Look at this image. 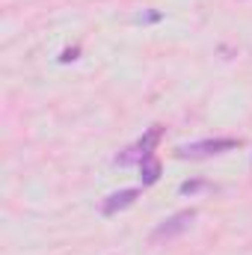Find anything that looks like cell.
Masks as SVG:
<instances>
[{
	"mask_svg": "<svg viewBox=\"0 0 252 255\" xmlns=\"http://www.w3.org/2000/svg\"><path fill=\"white\" fill-rule=\"evenodd\" d=\"M136 199H139V187H125V190H119V193H110V196L101 202V214H104V217H116L119 211L130 208Z\"/></svg>",
	"mask_w": 252,
	"mask_h": 255,
	"instance_id": "obj_4",
	"label": "cell"
},
{
	"mask_svg": "<svg viewBox=\"0 0 252 255\" xmlns=\"http://www.w3.org/2000/svg\"><path fill=\"white\" fill-rule=\"evenodd\" d=\"M193 220H196V208H187V211L172 214L169 220H163V223L151 232V241H154V244H160V241H172V238L184 235L190 226H193Z\"/></svg>",
	"mask_w": 252,
	"mask_h": 255,
	"instance_id": "obj_3",
	"label": "cell"
},
{
	"mask_svg": "<svg viewBox=\"0 0 252 255\" xmlns=\"http://www.w3.org/2000/svg\"><path fill=\"white\" fill-rule=\"evenodd\" d=\"M163 15L160 12H142V15H136V24H151V21H160Z\"/></svg>",
	"mask_w": 252,
	"mask_h": 255,
	"instance_id": "obj_8",
	"label": "cell"
},
{
	"mask_svg": "<svg viewBox=\"0 0 252 255\" xmlns=\"http://www.w3.org/2000/svg\"><path fill=\"white\" fill-rule=\"evenodd\" d=\"M80 57V48H65L63 54H60V63H74Z\"/></svg>",
	"mask_w": 252,
	"mask_h": 255,
	"instance_id": "obj_7",
	"label": "cell"
},
{
	"mask_svg": "<svg viewBox=\"0 0 252 255\" xmlns=\"http://www.w3.org/2000/svg\"><path fill=\"white\" fill-rule=\"evenodd\" d=\"M199 190H211V184H208V181H202V178H193V181H184V184L178 187L181 196H193V193H199Z\"/></svg>",
	"mask_w": 252,
	"mask_h": 255,
	"instance_id": "obj_6",
	"label": "cell"
},
{
	"mask_svg": "<svg viewBox=\"0 0 252 255\" xmlns=\"http://www.w3.org/2000/svg\"><path fill=\"white\" fill-rule=\"evenodd\" d=\"M163 139V128L160 125H151L130 148H125L119 157H116V163L119 166H130V163H142L148 154H154V148H157V142Z\"/></svg>",
	"mask_w": 252,
	"mask_h": 255,
	"instance_id": "obj_2",
	"label": "cell"
},
{
	"mask_svg": "<svg viewBox=\"0 0 252 255\" xmlns=\"http://www.w3.org/2000/svg\"><path fill=\"white\" fill-rule=\"evenodd\" d=\"M160 172H163V163H160L154 154H148V157L139 163V181H142V187L157 184V181H160Z\"/></svg>",
	"mask_w": 252,
	"mask_h": 255,
	"instance_id": "obj_5",
	"label": "cell"
},
{
	"mask_svg": "<svg viewBox=\"0 0 252 255\" xmlns=\"http://www.w3.org/2000/svg\"><path fill=\"white\" fill-rule=\"evenodd\" d=\"M235 148H241V139L238 136H214V139L187 142L175 154L181 160H205V157H217V154H226V151H235Z\"/></svg>",
	"mask_w": 252,
	"mask_h": 255,
	"instance_id": "obj_1",
	"label": "cell"
}]
</instances>
